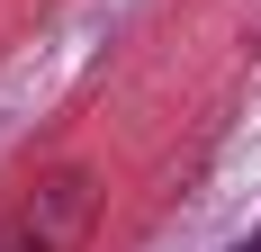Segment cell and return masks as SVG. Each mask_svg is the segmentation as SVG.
Instances as JSON below:
<instances>
[{"mask_svg":"<svg viewBox=\"0 0 261 252\" xmlns=\"http://www.w3.org/2000/svg\"><path fill=\"white\" fill-rule=\"evenodd\" d=\"M81 234H90V180L81 171L27 189V198L0 216V252H81Z\"/></svg>","mask_w":261,"mask_h":252,"instance_id":"6da1fadb","label":"cell"},{"mask_svg":"<svg viewBox=\"0 0 261 252\" xmlns=\"http://www.w3.org/2000/svg\"><path fill=\"white\" fill-rule=\"evenodd\" d=\"M234 252H261V234H252V243H234Z\"/></svg>","mask_w":261,"mask_h":252,"instance_id":"7a4b0ae2","label":"cell"}]
</instances>
